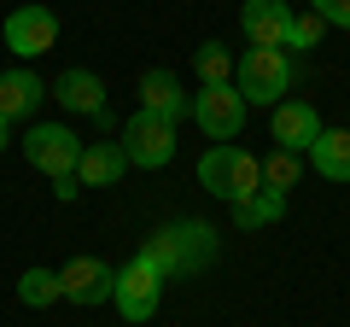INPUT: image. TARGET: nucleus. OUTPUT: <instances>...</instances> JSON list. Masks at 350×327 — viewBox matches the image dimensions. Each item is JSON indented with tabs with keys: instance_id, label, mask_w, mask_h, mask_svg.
I'll return each mask as SVG.
<instances>
[{
	"instance_id": "obj_1",
	"label": "nucleus",
	"mask_w": 350,
	"mask_h": 327,
	"mask_svg": "<svg viewBox=\"0 0 350 327\" xmlns=\"http://www.w3.org/2000/svg\"><path fill=\"white\" fill-rule=\"evenodd\" d=\"M199 187L234 211V205H245V199L262 193V164L251 158L245 146H211L199 158Z\"/></svg>"
},
{
	"instance_id": "obj_2",
	"label": "nucleus",
	"mask_w": 350,
	"mask_h": 327,
	"mask_svg": "<svg viewBox=\"0 0 350 327\" xmlns=\"http://www.w3.org/2000/svg\"><path fill=\"white\" fill-rule=\"evenodd\" d=\"M292 76L298 70H292L286 47H245L239 64H234V88H239L245 105H280L286 88H292Z\"/></svg>"
},
{
	"instance_id": "obj_3",
	"label": "nucleus",
	"mask_w": 350,
	"mask_h": 327,
	"mask_svg": "<svg viewBox=\"0 0 350 327\" xmlns=\"http://www.w3.org/2000/svg\"><path fill=\"white\" fill-rule=\"evenodd\" d=\"M245 112H251V105L239 100L234 82H211V88L193 94V123H199L204 135L216 140V146H234V140H239V129H245Z\"/></svg>"
},
{
	"instance_id": "obj_4",
	"label": "nucleus",
	"mask_w": 350,
	"mask_h": 327,
	"mask_svg": "<svg viewBox=\"0 0 350 327\" xmlns=\"http://www.w3.org/2000/svg\"><path fill=\"white\" fill-rule=\"evenodd\" d=\"M24 158H29V170H41V176H76V164H82V135L76 129H64V123H36L24 135Z\"/></svg>"
},
{
	"instance_id": "obj_5",
	"label": "nucleus",
	"mask_w": 350,
	"mask_h": 327,
	"mask_svg": "<svg viewBox=\"0 0 350 327\" xmlns=\"http://www.w3.org/2000/svg\"><path fill=\"white\" fill-rule=\"evenodd\" d=\"M158 298H163V275L146 257H129L117 269V287H111V304L123 310V322H152L158 315Z\"/></svg>"
},
{
	"instance_id": "obj_6",
	"label": "nucleus",
	"mask_w": 350,
	"mask_h": 327,
	"mask_svg": "<svg viewBox=\"0 0 350 327\" xmlns=\"http://www.w3.org/2000/svg\"><path fill=\"white\" fill-rule=\"evenodd\" d=\"M117 140H123V152H129L135 170H163V164L175 158V123H163V117H152V112H135Z\"/></svg>"
},
{
	"instance_id": "obj_7",
	"label": "nucleus",
	"mask_w": 350,
	"mask_h": 327,
	"mask_svg": "<svg viewBox=\"0 0 350 327\" xmlns=\"http://www.w3.org/2000/svg\"><path fill=\"white\" fill-rule=\"evenodd\" d=\"M111 287H117V269L100 263V257H70V263L59 269V292H64V304H82V310H100V304H111Z\"/></svg>"
},
{
	"instance_id": "obj_8",
	"label": "nucleus",
	"mask_w": 350,
	"mask_h": 327,
	"mask_svg": "<svg viewBox=\"0 0 350 327\" xmlns=\"http://www.w3.org/2000/svg\"><path fill=\"white\" fill-rule=\"evenodd\" d=\"M0 36H6V47L18 59H41V53L59 47V12H47V6H18Z\"/></svg>"
},
{
	"instance_id": "obj_9",
	"label": "nucleus",
	"mask_w": 350,
	"mask_h": 327,
	"mask_svg": "<svg viewBox=\"0 0 350 327\" xmlns=\"http://www.w3.org/2000/svg\"><path fill=\"white\" fill-rule=\"evenodd\" d=\"M269 129H275V146L280 152H310L315 140H321V112H315L310 100H280L275 117H269Z\"/></svg>"
},
{
	"instance_id": "obj_10",
	"label": "nucleus",
	"mask_w": 350,
	"mask_h": 327,
	"mask_svg": "<svg viewBox=\"0 0 350 327\" xmlns=\"http://www.w3.org/2000/svg\"><path fill=\"white\" fill-rule=\"evenodd\" d=\"M239 29H245L251 47H286L292 6L286 0H245V6H239Z\"/></svg>"
},
{
	"instance_id": "obj_11",
	"label": "nucleus",
	"mask_w": 350,
	"mask_h": 327,
	"mask_svg": "<svg viewBox=\"0 0 350 327\" xmlns=\"http://www.w3.org/2000/svg\"><path fill=\"white\" fill-rule=\"evenodd\" d=\"M140 112L163 117V123H181L193 112V94H181V76L175 70H146L140 76Z\"/></svg>"
},
{
	"instance_id": "obj_12",
	"label": "nucleus",
	"mask_w": 350,
	"mask_h": 327,
	"mask_svg": "<svg viewBox=\"0 0 350 327\" xmlns=\"http://www.w3.org/2000/svg\"><path fill=\"white\" fill-rule=\"evenodd\" d=\"M123 176H129L123 140H94V146H82V164H76V181L82 187H117Z\"/></svg>"
},
{
	"instance_id": "obj_13",
	"label": "nucleus",
	"mask_w": 350,
	"mask_h": 327,
	"mask_svg": "<svg viewBox=\"0 0 350 327\" xmlns=\"http://www.w3.org/2000/svg\"><path fill=\"white\" fill-rule=\"evenodd\" d=\"M41 100H47V82H41L36 70H6V76H0V117H6V123L36 117Z\"/></svg>"
},
{
	"instance_id": "obj_14",
	"label": "nucleus",
	"mask_w": 350,
	"mask_h": 327,
	"mask_svg": "<svg viewBox=\"0 0 350 327\" xmlns=\"http://www.w3.org/2000/svg\"><path fill=\"white\" fill-rule=\"evenodd\" d=\"M53 100L64 105V112H88V117H100L105 112V82L94 70H64L59 82H53Z\"/></svg>"
},
{
	"instance_id": "obj_15",
	"label": "nucleus",
	"mask_w": 350,
	"mask_h": 327,
	"mask_svg": "<svg viewBox=\"0 0 350 327\" xmlns=\"http://www.w3.org/2000/svg\"><path fill=\"white\" fill-rule=\"evenodd\" d=\"M175 228V246H181V275H199V269H211L216 257V228L211 222H170Z\"/></svg>"
},
{
	"instance_id": "obj_16",
	"label": "nucleus",
	"mask_w": 350,
	"mask_h": 327,
	"mask_svg": "<svg viewBox=\"0 0 350 327\" xmlns=\"http://www.w3.org/2000/svg\"><path fill=\"white\" fill-rule=\"evenodd\" d=\"M310 158H315V176L321 181H338V187H345L350 181V129H321V140L310 146Z\"/></svg>"
},
{
	"instance_id": "obj_17",
	"label": "nucleus",
	"mask_w": 350,
	"mask_h": 327,
	"mask_svg": "<svg viewBox=\"0 0 350 327\" xmlns=\"http://www.w3.org/2000/svg\"><path fill=\"white\" fill-rule=\"evenodd\" d=\"M262 164V193H280V199H286L292 187H298V176H304V158L298 152H269V158H257Z\"/></svg>"
},
{
	"instance_id": "obj_18",
	"label": "nucleus",
	"mask_w": 350,
	"mask_h": 327,
	"mask_svg": "<svg viewBox=\"0 0 350 327\" xmlns=\"http://www.w3.org/2000/svg\"><path fill=\"white\" fill-rule=\"evenodd\" d=\"M59 269H24L18 275V304H29V310H47V304H59Z\"/></svg>"
},
{
	"instance_id": "obj_19",
	"label": "nucleus",
	"mask_w": 350,
	"mask_h": 327,
	"mask_svg": "<svg viewBox=\"0 0 350 327\" xmlns=\"http://www.w3.org/2000/svg\"><path fill=\"white\" fill-rule=\"evenodd\" d=\"M135 257H146L163 280H181V246H175V228H158V234H152Z\"/></svg>"
},
{
	"instance_id": "obj_20",
	"label": "nucleus",
	"mask_w": 350,
	"mask_h": 327,
	"mask_svg": "<svg viewBox=\"0 0 350 327\" xmlns=\"http://www.w3.org/2000/svg\"><path fill=\"white\" fill-rule=\"evenodd\" d=\"M193 70H199L204 88H211V82H234V53H228L222 41H204V47L193 53Z\"/></svg>"
},
{
	"instance_id": "obj_21",
	"label": "nucleus",
	"mask_w": 350,
	"mask_h": 327,
	"mask_svg": "<svg viewBox=\"0 0 350 327\" xmlns=\"http://www.w3.org/2000/svg\"><path fill=\"white\" fill-rule=\"evenodd\" d=\"M280 216H286V199H280V193H257V199L234 205V222L239 228H269V222H280Z\"/></svg>"
},
{
	"instance_id": "obj_22",
	"label": "nucleus",
	"mask_w": 350,
	"mask_h": 327,
	"mask_svg": "<svg viewBox=\"0 0 350 327\" xmlns=\"http://www.w3.org/2000/svg\"><path fill=\"white\" fill-rule=\"evenodd\" d=\"M321 29H327V24H321L315 12L292 18V36H286V47H298V53H304V47H321Z\"/></svg>"
},
{
	"instance_id": "obj_23",
	"label": "nucleus",
	"mask_w": 350,
	"mask_h": 327,
	"mask_svg": "<svg viewBox=\"0 0 350 327\" xmlns=\"http://www.w3.org/2000/svg\"><path fill=\"white\" fill-rule=\"evenodd\" d=\"M310 6H315V18H321V24L350 29V0H310Z\"/></svg>"
},
{
	"instance_id": "obj_24",
	"label": "nucleus",
	"mask_w": 350,
	"mask_h": 327,
	"mask_svg": "<svg viewBox=\"0 0 350 327\" xmlns=\"http://www.w3.org/2000/svg\"><path fill=\"white\" fill-rule=\"evenodd\" d=\"M76 187H82L76 176H59V181H53V193H59V199H76Z\"/></svg>"
},
{
	"instance_id": "obj_25",
	"label": "nucleus",
	"mask_w": 350,
	"mask_h": 327,
	"mask_svg": "<svg viewBox=\"0 0 350 327\" xmlns=\"http://www.w3.org/2000/svg\"><path fill=\"white\" fill-rule=\"evenodd\" d=\"M12 146V123H6V117H0V152Z\"/></svg>"
},
{
	"instance_id": "obj_26",
	"label": "nucleus",
	"mask_w": 350,
	"mask_h": 327,
	"mask_svg": "<svg viewBox=\"0 0 350 327\" xmlns=\"http://www.w3.org/2000/svg\"><path fill=\"white\" fill-rule=\"evenodd\" d=\"M345 129H350V123H345Z\"/></svg>"
}]
</instances>
